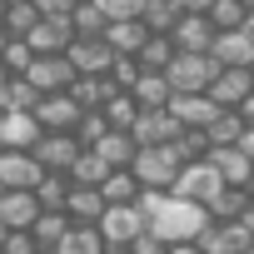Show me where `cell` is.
I'll use <instances>...</instances> for the list:
<instances>
[{
    "label": "cell",
    "mask_w": 254,
    "mask_h": 254,
    "mask_svg": "<svg viewBox=\"0 0 254 254\" xmlns=\"http://www.w3.org/2000/svg\"><path fill=\"white\" fill-rule=\"evenodd\" d=\"M110 170H115V165H105V160H100V150H80V160H75L65 175H70L75 185H105V175H110Z\"/></svg>",
    "instance_id": "cell-31"
},
{
    "label": "cell",
    "mask_w": 254,
    "mask_h": 254,
    "mask_svg": "<svg viewBox=\"0 0 254 254\" xmlns=\"http://www.w3.org/2000/svg\"><path fill=\"white\" fill-rule=\"evenodd\" d=\"M5 234H10V229H5V219H0V244H5Z\"/></svg>",
    "instance_id": "cell-57"
},
{
    "label": "cell",
    "mask_w": 254,
    "mask_h": 254,
    "mask_svg": "<svg viewBox=\"0 0 254 254\" xmlns=\"http://www.w3.org/2000/svg\"><path fill=\"white\" fill-rule=\"evenodd\" d=\"M70 95L85 105V110H105L115 95H120V85L110 80V75H75V85H70Z\"/></svg>",
    "instance_id": "cell-20"
},
{
    "label": "cell",
    "mask_w": 254,
    "mask_h": 254,
    "mask_svg": "<svg viewBox=\"0 0 254 254\" xmlns=\"http://www.w3.org/2000/svg\"><path fill=\"white\" fill-rule=\"evenodd\" d=\"M130 254H170V239H160L155 229H145L140 239H130Z\"/></svg>",
    "instance_id": "cell-45"
},
{
    "label": "cell",
    "mask_w": 254,
    "mask_h": 254,
    "mask_svg": "<svg viewBox=\"0 0 254 254\" xmlns=\"http://www.w3.org/2000/svg\"><path fill=\"white\" fill-rule=\"evenodd\" d=\"M249 90H254V75H249L244 65H224V70L214 75V85H209V95H214L219 110H239Z\"/></svg>",
    "instance_id": "cell-14"
},
{
    "label": "cell",
    "mask_w": 254,
    "mask_h": 254,
    "mask_svg": "<svg viewBox=\"0 0 254 254\" xmlns=\"http://www.w3.org/2000/svg\"><path fill=\"white\" fill-rule=\"evenodd\" d=\"M100 229H105L110 244H130V239H140V234L150 229V219H145L140 199H135V204H110L105 219H100Z\"/></svg>",
    "instance_id": "cell-8"
},
{
    "label": "cell",
    "mask_w": 254,
    "mask_h": 254,
    "mask_svg": "<svg viewBox=\"0 0 254 254\" xmlns=\"http://www.w3.org/2000/svg\"><path fill=\"white\" fill-rule=\"evenodd\" d=\"M224 65L209 55V50H180L175 60H170V85H175V95H199V90H209L214 85V75H219Z\"/></svg>",
    "instance_id": "cell-3"
},
{
    "label": "cell",
    "mask_w": 254,
    "mask_h": 254,
    "mask_svg": "<svg viewBox=\"0 0 254 254\" xmlns=\"http://www.w3.org/2000/svg\"><path fill=\"white\" fill-rule=\"evenodd\" d=\"M70 185H75V180H70L65 170H45V180L35 185V194H40V204H45V209H65V199H70Z\"/></svg>",
    "instance_id": "cell-32"
},
{
    "label": "cell",
    "mask_w": 254,
    "mask_h": 254,
    "mask_svg": "<svg viewBox=\"0 0 254 254\" xmlns=\"http://www.w3.org/2000/svg\"><path fill=\"white\" fill-rule=\"evenodd\" d=\"M70 229H75V219L65 209H40V219H35V239L40 244H60Z\"/></svg>",
    "instance_id": "cell-35"
},
{
    "label": "cell",
    "mask_w": 254,
    "mask_h": 254,
    "mask_svg": "<svg viewBox=\"0 0 254 254\" xmlns=\"http://www.w3.org/2000/svg\"><path fill=\"white\" fill-rule=\"evenodd\" d=\"M100 190H105V199H110V204H135V199L145 194V185H140V175H135L130 165H125V170H110Z\"/></svg>",
    "instance_id": "cell-24"
},
{
    "label": "cell",
    "mask_w": 254,
    "mask_h": 254,
    "mask_svg": "<svg viewBox=\"0 0 254 254\" xmlns=\"http://www.w3.org/2000/svg\"><path fill=\"white\" fill-rule=\"evenodd\" d=\"M175 5H180V10H185V15H204V10H209V5H214V0H175Z\"/></svg>",
    "instance_id": "cell-47"
},
{
    "label": "cell",
    "mask_w": 254,
    "mask_h": 254,
    "mask_svg": "<svg viewBox=\"0 0 254 254\" xmlns=\"http://www.w3.org/2000/svg\"><path fill=\"white\" fill-rule=\"evenodd\" d=\"M135 100H140V110H165L170 100H175V85H170V75L165 70H145L140 80H135V90H130Z\"/></svg>",
    "instance_id": "cell-21"
},
{
    "label": "cell",
    "mask_w": 254,
    "mask_h": 254,
    "mask_svg": "<svg viewBox=\"0 0 254 254\" xmlns=\"http://www.w3.org/2000/svg\"><path fill=\"white\" fill-rule=\"evenodd\" d=\"M244 5H249V10H254V0H244Z\"/></svg>",
    "instance_id": "cell-58"
},
{
    "label": "cell",
    "mask_w": 254,
    "mask_h": 254,
    "mask_svg": "<svg viewBox=\"0 0 254 254\" xmlns=\"http://www.w3.org/2000/svg\"><path fill=\"white\" fill-rule=\"evenodd\" d=\"M105 209H110V199H105V190H100V185H70L65 214H70L75 224H100V219H105Z\"/></svg>",
    "instance_id": "cell-16"
},
{
    "label": "cell",
    "mask_w": 254,
    "mask_h": 254,
    "mask_svg": "<svg viewBox=\"0 0 254 254\" xmlns=\"http://www.w3.org/2000/svg\"><path fill=\"white\" fill-rule=\"evenodd\" d=\"M249 75H254V65H249Z\"/></svg>",
    "instance_id": "cell-61"
},
{
    "label": "cell",
    "mask_w": 254,
    "mask_h": 254,
    "mask_svg": "<svg viewBox=\"0 0 254 254\" xmlns=\"http://www.w3.org/2000/svg\"><path fill=\"white\" fill-rule=\"evenodd\" d=\"M5 10H10V0H0V20H5Z\"/></svg>",
    "instance_id": "cell-56"
},
{
    "label": "cell",
    "mask_w": 254,
    "mask_h": 254,
    "mask_svg": "<svg viewBox=\"0 0 254 254\" xmlns=\"http://www.w3.org/2000/svg\"><path fill=\"white\" fill-rule=\"evenodd\" d=\"M175 150H180V160H185V165H194V160H209V150H214V140H209L204 130H180V140H175Z\"/></svg>",
    "instance_id": "cell-40"
},
{
    "label": "cell",
    "mask_w": 254,
    "mask_h": 254,
    "mask_svg": "<svg viewBox=\"0 0 254 254\" xmlns=\"http://www.w3.org/2000/svg\"><path fill=\"white\" fill-rule=\"evenodd\" d=\"M170 35H175L180 50H214V35H219V30H214L209 15H180V25H175Z\"/></svg>",
    "instance_id": "cell-18"
},
{
    "label": "cell",
    "mask_w": 254,
    "mask_h": 254,
    "mask_svg": "<svg viewBox=\"0 0 254 254\" xmlns=\"http://www.w3.org/2000/svg\"><path fill=\"white\" fill-rule=\"evenodd\" d=\"M224 190V175L214 170V160H194V165H185L180 170V180H175V194L180 199H194V204H204L209 209V199Z\"/></svg>",
    "instance_id": "cell-4"
},
{
    "label": "cell",
    "mask_w": 254,
    "mask_h": 254,
    "mask_svg": "<svg viewBox=\"0 0 254 254\" xmlns=\"http://www.w3.org/2000/svg\"><path fill=\"white\" fill-rule=\"evenodd\" d=\"M244 254H254V244H249V249H244Z\"/></svg>",
    "instance_id": "cell-59"
},
{
    "label": "cell",
    "mask_w": 254,
    "mask_h": 254,
    "mask_svg": "<svg viewBox=\"0 0 254 254\" xmlns=\"http://www.w3.org/2000/svg\"><path fill=\"white\" fill-rule=\"evenodd\" d=\"M239 115H244V120H249V125H254V90H249V95H244V105H239Z\"/></svg>",
    "instance_id": "cell-50"
},
{
    "label": "cell",
    "mask_w": 254,
    "mask_h": 254,
    "mask_svg": "<svg viewBox=\"0 0 254 254\" xmlns=\"http://www.w3.org/2000/svg\"><path fill=\"white\" fill-rule=\"evenodd\" d=\"M105 254H130V244H105Z\"/></svg>",
    "instance_id": "cell-52"
},
{
    "label": "cell",
    "mask_w": 254,
    "mask_h": 254,
    "mask_svg": "<svg viewBox=\"0 0 254 254\" xmlns=\"http://www.w3.org/2000/svg\"><path fill=\"white\" fill-rule=\"evenodd\" d=\"M249 204H254V194H249L244 185H224V190L209 199V214H214V219H239Z\"/></svg>",
    "instance_id": "cell-28"
},
{
    "label": "cell",
    "mask_w": 254,
    "mask_h": 254,
    "mask_svg": "<svg viewBox=\"0 0 254 254\" xmlns=\"http://www.w3.org/2000/svg\"><path fill=\"white\" fill-rule=\"evenodd\" d=\"M25 75L40 85V95H50V90H70L80 70H75V65H70V55L60 50V55H35V65H30Z\"/></svg>",
    "instance_id": "cell-12"
},
{
    "label": "cell",
    "mask_w": 254,
    "mask_h": 254,
    "mask_svg": "<svg viewBox=\"0 0 254 254\" xmlns=\"http://www.w3.org/2000/svg\"><path fill=\"white\" fill-rule=\"evenodd\" d=\"M170 110H175V120L185 125V130H209L214 115H219V105H214V95H209V90H199V95H175V100H170Z\"/></svg>",
    "instance_id": "cell-15"
},
{
    "label": "cell",
    "mask_w": 254,
    "mask_h": 254,
    "mask_svg": "<svg viewBox=\"0 0 254 254\" xmlns=\"http://www.w3.org/2000/svg\"><path fill=\"white\" fill-rule=\"evenodd\" d=\"M239 150H244V155H249V160H254V125H249V130H244V135H239Z\"/></svg>",
    "instance_id": "cell-49"
},
{
    "label": "cell",
    "mask_w": 254,
    "mask_h": 254,
    "mask_svg": "<svg viewBox=\"0 0 254 254\" xmlns=\"http://www.w3.org/2000/svg\"><path fill=\"white\" fill-rule=\"evenodd\" d=\"M105 40H110L115 55H140L145 40H150V30H145V20H110L105 25Z\"/></svg>",
    "instance_id": "cell-23"
},
{
    "label": "cell",
    "mask_w": 254,
    "mask_h": 254,
    "mask_svg": "<svg viewBox=\"0 0 254 254\" xmlns=\"http://www.w3.org/2000/svg\"><path fill=\"white\" fill-rule=\"evenodd\" d=\"M180 5H175V0H145V10H140V20H145V30L150 35H170L175 25H180Z\"/></svg>",
    "instance_id": "cell-27"
},
{
    "label": "cell",
    "mask_w": 254,
    "mask_h": 254,
    "mask_svg": "<svg viewBox=\"0 0 254 254\" xmlns=\"http://www.w3.org/2000/svg\"><path fill=\"white\" fill-rule=\"evenodd\" d=\"M110 130H115V125L105 120V110H85V115H80V125H75V135H80V145H85V150H95Z\"/></svg>",
    "instance_id": "cell-39"
},
{
    "label": "cell",
    "mask_w": 254,
    "mask_h": 254,
    "mask_svg": "<svg viewBox=\"0 0 254 254\" xmlns=\"http://www.w3.org/2000/svg\"><path fill=\"white\" fill-rule=\"evenodd\" d=\"M105 244H110V239H105V229H100V224H75V229L60 239V249H65V254H105Z\"/></svg>",
    "instance_id": "cell-29"
},
{
    "label": "cell",
    "mask_w": 254,
    "mask_h": 254,
    "mask_svg": "<svg viewBox=\"0 0 254 254\" xmlns=\"http://www.w3.org/2000/svg\"><path fill=\"white\" fill-rule=\"evenodd\" d=\"M209 160H214V170L224 175V185H249V180H254V160H249L239 145H214Z\"/></svg>",
    "instance_id": "cell-19"
},
{
    "label": "cell",
    "mask_w": 254,
    "mask_h": 254,
    "mask_svg": "<svg viewBox=\"0 0 254 254\" xmlns=\"http://www.w3.org/2000/svg\"><path fill=\"white\" fill-rule=\"evenodd\" d=\"M25 40H30V50H35V55H60V50H70L75 25H70V20H40Z\"/></svg>",
    "instance_id": "cell-17"
},
{
    "label": "cell",
    "mask_w": 254,
    "mask_h": 254,
    "mask_svg": "<svg viewBox=\"0 0 254 254\" xmlns=\"http://www.w3.org/2000/svg\"><path fill=\"white\" fill-rule=\"evenodd\" d=\"M180 55V45H175V35H150L145 40V50H140V65L145 70H170V60Z\"/></svg>",
    "instance_id": "cell-34"
},
{
    "label": "cell",
    "mask_w": 254,
    "mask_h": 254,
    "mask_svg": "<svg viewBox=\"0 0 254 254\" xmlns=\"http://www.w3.org/2000/svg\"><path fill=\"white\" fill-rule=\"evenodd\" d=\"M65 55H70V65L80 75H110V65H115V50H110L105 35H75Z\"/></svg>",
    "instance_id": "cell-7"
},
{
    "label": "cell",
    "mask_w": 254,
    "mask_h": 254,
    "mask_svg": "<svg viewBox=\"0 0 254 254\" xmlns=\"http://www.w3.org/2000/svg\"><path fill=\"white\" fill-rule=\"evenodd\" d=\"M80 135L75 130H45L40 135V145H35V160L45 165V170H70L75 160H80Z\"/></svg>",
    "instance_id": "cell-9"
},
{
    "label": "cell",
    "mask_w": 254,
    "mask_h": 254,
    "mask_svg": "<svg viewBox=\"0 0 254 254\" xmlns=\"http://www.w3.org/2000/svg\"><path fill=\"white\" fill-rule=\"evenodd\" d=\"M0 65H5L10 75H25V70L35 65V50H30V40H20V35H15V40L5 45V55H0Z\"/></svg>",
    "instance_id": "cell-41"
},
{
    "label": "cell",
    "mask_w": 254,
    "mask_h": 254,
    "mask_svg": "<svg viewBox=\"0 0 254 254\" xmlns=\"http://www.w3.org/2000/svg\"><path fill=\"white\" fill-rule=\"evenodd\" d=\"M244 130H249V120H244L239 110H219V115H214V125H209L204 135H209L214 145H239V135H244Z\"/></svg>",
    "instance_id": "cell-33"
},
{
    "label": "cell",
    "mask_w": 254,
    "mask_h": 254,
    "mask_svg": "<svg viewBox=\"0 0 254 254\" xmlns=\"http://www.w3.org/2000/svg\"><path fill=\"white\" fill-rule=\"evenodd\" d=\"M130 170L140 175V185H145V190H175V180H180L185 160H180V150H175V145H140V150H135V160H130Z\"/></svg>",
    "instance_id": "cell-2"
},
{
    "label": "cell",
    "mask_w": 254,
    "mask_h": 254,
    "mask_svg": "<svg viewBox=\"0 0 254 254\" xmlns=\"http://www.w3.org/2000/svg\"><path fill=\"white\" fill-rule=\"evenodd\" d=\"M70 25H75V35H105V10L95 5V0H80V5L70 10Z\"/></svg>",
    "instance_id": "cell-38"
},
{
    "label": "cell",
    "mask_w": 254,
    "mask_h": 254,
    "mask_svg": "<svg viewBox=\"0 0 254 254\" xmlns=\"http://www.w3.org/2000/svg\"><path fill=\"white\" fill-rule=\"evenodd\" d=\"M239 30H244V35H249V40H254V15H249V20H244V25H239Z\"/></svg>",
    "instance_id": "cell-54"
},
{
    "label": "cell",
    "mask_w": 254,
    "mask_h": 254,
    "mask_svg": "<svg viewBox=\"0 0 254 254\" xmlns=\"http://www.w3.org/2000/svg\"><path fill=\"white\" fill-rule=\"evenodd\" d=\"M180 130H185V125L175 120V110L165 105V110H140V120H135V140L140 145H175L180 140Z\"/></svg>",
    "instance_id": "cell-11"
},
{
    "label": "cell",
    "mask_w": 254,
    "mask_h": 254,
    "mask_svg": "<svg viewBox=\"0 0 254 254\" xmlns=\"http://www.w3.org/2000/svg\"><path fill=\"white\" fill-rule=\"evenodd\" d=\"M40 20H45V15H40V5H35V0H10V10H5V20H0V25H5L10 35H20V40H25Z\"/></svg>",
    "instance_id": "cell-30"
},
{
    "label": "cell",
    "mask_w": 254,
    "mask_h": 254,
    "mask_svg": "<svg viewBox=\"0 0 254 254\" xmlns=\"http://www.w3.org/2000/svg\"><path fill=\"white\" fill-rule=\"evenodd\" d=\"M209 55H214L219 65H244V70H249V65H254V40H249L244 30H219Z\"/></svg>",
    "instance_id": "cell-22"
},
{
    "label": "cell",
    "mask_w": 254,
    "mask_h": 254,
    "mask_svg": "<svg viewBox=\"0 0 254 254\" xmlns=\"http://www.w3.org/2000/svg\"><path fill=\"white\" fill-rule=\"evenodd\" d=\"M35 249H40L35 229H10V234H5V244H0V254H35Z\"/></svg>",
    "instance_id": "cell-44"
},
{
    "label": "cell",
    "mask_w": 254,
    "mask_h": 254,
    "mask_svg": "<svg viewBox=\"0 0 254 254\" xmlns=\"http://www.w3.org/2000/svg\"><path fill=\"white\" fill-rule=\"evenodd\" d=\"M105 120L115 125V130H135V120H140V100L130 90H120L110 105H105Z\"/></svg>",
    "instance_id": "cell-37"
},
{
    "label": "cell",
    "mask_w": 254,
    "mask_h": 254,
    "mask_svg": "<svg viewBox=\"0 0 254 254\" xmlns=\"http://www.w3.org/2000/svg\"><path fill=\"white\" fill-rule=\"evenodd\" d=\"M35 254H65V249H60V244H40Z\"/></svg>",
    "instance_id": "cell-53"
},
{
    "label": "cell",
    "mask_w": 254,
    "mask_h": 254,
    "mask_svg": "<svg viewBox=\"0 0 254 254\" xmlns=\"http://www.w3.org/2000/svg\"><path fill=\"white\" fill-rule=\"evenodd\" d=\"M35 5H40L45 20H70V10L80 5V0H35Z\"/></svg>",
    "instance_id": "cell-46"
},
{
    "label": "cell",
    "mask_w": 254,
    "mask_h": 254,
    "mask_svg": "<svg viewBox=\"0 0 254 254\" xmlns=\"http://www.w3.org/2000/svg\"><path fill=\"white\" fill-rule=\"evenodd\" d=\"M140 209H145V219H150V229L160 234V239H199V229L214 219L204 204H194V199H180L175 190H145L140 194Z\"/></svg>",
    "instance_id": "cell-1"
},
{
    "label": "cell",
    "mask_w": 254,
    "mask_h": 254,
    "mask_svg": "<svg viewBox=\"0 0 254 254\" xmlns=\"http://www.w3.org/2000/svg\"><path fill=\"white\" fill-rule=\"evenodd\" d=\"M45 180V165L35 160V150H0V185L5 190H35Z\"/></svg>",
    "instance_id": "cell-6"
},
{
    "label": "cell",
    "mask_w": 254,
    "mask_h": 254,
    "mask_svg": "<svg viewBox=\"0 0 254 254\" xmlns=\"http://www.w3.org/2000/svg\"><path fill=\"white\" fill-rule=\"evenodd\" d=\"M10 40H15V35H10L5 25H0V55H5V45H10Z\"/></svg>",
    "instance_id": "cell-51"
},
{
    "label": "cell",
    "mask_w": 254,
    "mask_h": 254,
    "mask_svg": "<svg viewBox=\"0 0 254 254\" xmlns=\"http://www.w3.org/2000/svg\"><path fill=\"white\" fill-rule=\"evenodd\" d=\"M35 115H40V125H45V130H75V125H80V115H85V105H80L70 90H50V95H40Z\"/></svg>",
    "instance_id": "cell-10"
},
{
    "label": "cell",
    "mask_w": 254,
    "mask_h": 254,
    "mask_svg": "<svg viewBox=\"0 0 254 254\" xmlns=\"http://www.w3.org/2000/svg\"><path fill=\"white\" fill-rule=\"evenodd\" d=\"M35 105H40V85L30 75H10L0 90V110H35Z\"/></svg>",
    "instance_id": "cell-26"
},
{
    "label": "cell",
    "mask_w": 254,
    "mask_h": 254,
    "mask_svg": "<svg viewBox=\"0 0 254 254\" xmlns=\"http://www.w3.org/2000/svg\"><path fill=\"white\" fill-rule=\"evenodd\" d=\"M95 5L105 10V20H140L145 0H95Z\"/></svg>",
    "instance_id": "cell-43"
},
{
    "label": "cell",
    "mask_w": 254,
    "mask_h": 254,
    "mask_svg": "<svg viewBox=\"0 0 254 254\" xmlns=\"http://www.w3.org/2000/svg\"><path fill=\"white\" fill-rule=\"evenodd\" d=\"M204 15L214 20V30H239V25H244V20H249L254 10L244 5V0H214V5H209Z\"/></svg>",
    "instance_id": "cell-36"
},
{
    "label": "cell",
    "mask_w": 254,
    "mask_h": 254,
    "mask_svg": "<svg viewBox=\"0 0 254 254\" xmlns=\"http://www.w3.org/2000/svg\"><path fill=\"white\" fill-rule=\"evenodd\" d=\"M40 194L35 190H5L0 194V219H5V229H35L40 219Z\"/></svg>",
    "instance_id": "cell-13"
},
{
    "label": "cell",
    "mask_w": 254,
    "mask_h": 254,
    "mask_svg": "<svg viewBox=\"0 0 254 254\" xmlns=\"http://www.w3.org/2000/svg\"><path fill=\"white\" fill-rule=\"evenodd\" d=\"M5 80H10V70H5V65H0V90H5Z\"/></svg>",
    "instance_id": "cell-55"
},
{
    "label": "cell",
    "mask_w": 254,
    "mask_h": 254,
    "mask_svg": "<svg viewBox=\"0 0 254 254\" xmlns=\"http://www.w3.org/2000/svg\"><path fill=\"white\" fill-rule=\"evenodd\" d=\"M170 254H204V249H199L194 239H175V244H170Z\"/></svg>",
    "instance_id": "cell-48"
},
{
    "label": "cell",
    "mask_w": 254,
    "mask_h": 254,
    "mask_svg": "<svg viewBox=\"0 0 254 254\" xmlns=\"http://www.w3.org/2000/svg\"><path fill=\"white\" fill-rule=\"evenodd\" d=\"M45 125L35 110H5L0 115V150H35Z\"/></svg>",
    "instance_id": "cell-5"
},
{
    "label": "cell",
    "mask_w": 254,
    "mask_h": 254,
    "mask_svg": "<svg viewBox=\"0 0 254 254\" xmlns=\"http://www.w3.org/2000/svg\"><path fill=\"white\" fill-rule=\"evenodd\" d=\"M95 150H100V160H105V165H115V170H125V165L135 160V150H140V140H135L130 130H110V135H105V140H100Z\"/></svg>",
    "instance_id": "cell-25"
},
{
    "label": "cell",
    "mask_w": 254,
    "mask_h": 254,
    "mask_svg": "<svg viewBox=\"0 0 254 254\" xmlns=\"http://www.w3.org/2000/svg\"><path fill=\"white\" fill-rule=\"evenodd\" d=\"M0 194H5V185H0Z\"/></svg>",
    "instance_id": "cell-60"
},
{
    "label": "cell",
    "mask_w": 254,
    "mask_h": 254,
    "mask_svg": "<svg viewBox=\"0 0 254 254\" xmlns=\"http://www.w3.org/2000/svg\"><path fill=\"white\" fill-rule=\"evenodd\" d=\"M145 75V65H140V55H115V65H110V80L120 85V90H135V80Z\"/></svg>",
    "instance_id": "cell-42"
},
{
    "label": "cell",
    "mask_w": 254,
    "mask_h": 254,
    "mask_svg": "<svg viewBox=\"0 0 254 254\" xmlns=\"http://www.w3.org/2000/svg\"><path fill=\"white\" fill-rule=\"evenodd\" d=\"M0 115H5V110H0Z\"/></svg>",
    "instance_id": "cell-62"
}]
</instances>
